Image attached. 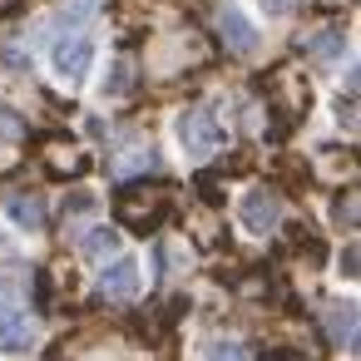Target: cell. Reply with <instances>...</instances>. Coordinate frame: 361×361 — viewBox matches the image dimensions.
<instances>
[{"instance_id":"cell-14","label":"cell","mask_w":361,"mask_h":361,"mask_svg":"<svg viewBox=\"0 0 361 361\" xmlns=\"http://www.w3.org/2000/svg\"><path fill=\"white\" fill-rule=\"evenodd\" d=\"M331 114H336V124L346 129V134H356V75L346 70V99L336 94L331 99Z\"/></svg>"},{"instance_id":"cell-5","label":"cell","mask_w":361,"mask_h":361,"mask_svg":"<svg viewBox=\"0 0 361 361\" xmlns=\"http://www.w3.org/2000/svg\"><path fill=\"white\" fill-rule=\"evenodd\" d=\"M233 213H238V228L247 238H272L277 223H282V198L272 188H243V198H238Z\"/></svg>"},{"instance_id":"cell-16","label":"cell","mask_w":361,"mask_h":361,"mask_svg":"<svg viewBox=\"0 0 361 361\" xmlns=\"http://www.w3.org/2000/svg\"><path fill=\"white\" fill-rule=\"evenodd\" d=\"M94 208H99V198H94V193H90V188H85V193H75V198H65V203H60V213H65V223H75V218H85V213H94Z\"/></svg>"},{"instance_id":"cell-9","label":"cell","mask_w":361,"mask_h":361,"mask_svg":"<svg viewBox=\"0 0 361 361\" xmlns=\"http://www.w3.org/2000/svg\"><path fill=\"white\" fill-rule=\"evenodd\" d=\"M322 326H326L331 346L356 351V302H326L322 307Z\"/></svg>"},{"instance_id":"cell-19","label":"cell","mask_w":361,"mask_h":361,"mask_svg":"<svg viewBox=\"0 0 361 361\" xmlns=\"http://www.w3.org/2000/svg\"><path fill=\"white\" fill-rule=\"evenodd\" d=\"M0 65H6L11 75H25V70H30V50H25V55H20V50H0Z\"/></svg>"},{"instance_id":"cell-3","label":"cell","mask_w":361,"mask_h":361,"mask_svg":"<svg viewBox=\"0 0 361 361\" xmlns=\"http://www.w3.org/2000/svg\"><path fill=\"white\" fill-rule=\"evenodd\" d=\"M94 60H99V45H94L90 30H75V35H55V40H50V75H55L65 90H80V85L90 80Z\"/></svg>"},{"instance_id":"cell-12","label":"cell","mask_w":361,"mask_h":361,"mask_svg":"<svg viewBox=\"0 0 361 361\" xmlns=\"http://www.w3.org/2000/svg\"><path fill=\"white\" fill-rule=\"evenodd\" d=\"M159 169V149L154 144H134V154H119L114 164H109V173L114 178H129V173H154Z\"/></svg>"},{"instance_id":"cell-8","label":"cell","mask_w":361,"mask_h":361,"mask_svg":"<svg viewBox=\"0 0 361 361\" xmlns=\"http://www.w3.org/2000/svg\"><path fill=\"white\" fill-rule=\"evenodd\" d=\"M0 213H6L11 233H25V238L45 233V203H40V198H25V193H16V198H6V203H0Z\"/></svg>"},{"instance_id":"cell-17","label":"cell","mask_w":361,"mask_h":361,"mask_svg":"<svg viewBox=\"0 0 361 361\" xmlns=\"http://www.w3.org/2000/svg\"><path fill=\"white\" fill-rule=\"evenodd\" d=\"M297 6H302V0H257L262 20H287V16H297Z\"/></svg>"},{"instance_id":"cell-10","label":"cell","mask_w":361,"mask_h":361,"mask_svg":"<svg viewBox=\"0 0 361 361\" xmlns=\"http://www.w3.org/2000/svg\"><path fill=\"white\" fill-rule=\"evenodd\" d=\"M124 247V238H119V228H109L104 218H94L90 228H80V252L90 257V262H104V257H114Z\"/></svg>"},{"instance_id":"cell-4","label":"cell","mask_w":361,"mask_h":361,"mask_svg":"<svg viewBox=\"0 0 361 361\" xmlns=\"http://www.w3.org/2000/svg\"><path fill=\"white\" fill-rule=\"evenodd\" d=\"M94 292H99L104 302H134V297L144 292V262L119 247L114 257L94 262Z\"/></svg>"},{"instance_id":"cell-18","label":"cell","mask_w":361,"mask_h":361,"mask_svg":"<svg viewBox=\"0 0 361 361\" xmlns=\"http://www.w3.org/2000/svg\"><path fill=\"white\" fill-rule=\"evenodd\" d=\"M356 257H361L356 243H346V247L336 252V277H341V282H356Z\"/></svg>"},{"instance_id":"cell-11","label":"cell","mask_w":361,"mask_h":361,"mask_svg":"<svg viewBox=\"0 0 361 361\" xmlns=\"http://www.w3.org/2000/svg\"><path fill=\"white\" fill-rule=\"evenodd\" d=\"M341 50H346V35H341V30H322V35L302 40V55H307V60H317V65H336V60H341Z\"/></svg>"},{"instance_id":"cell-6","label":"cell","mask_w":361,"mask_h":361,"mask_svg":"<svg viewBox=\"0 0 361 361\" xmlns=\"http://www.w3.org/2000/svg\"><path fill=\"white\" fill-rule=\"evenodd\" d=\"M218 35H223V45L238 60H252L262 50V30H257V20L238 6V0H218Z\"/></svg>"},{"instance_id":"cell-7","label":"cell","mask_w":361,"mask_h":361,"mask_svg":"<svg viewBox=\"0 0 361 361\" xmlns=\"http://www.w3.org/2000/svg\"><path fill=\"white\" fill-rule=\"evenodd\" d=\"M99 16V0H65L55 16H45L35 25V35H75V30H90Z\"/></svg>"},{"instance_id":"cell-1","label":"cell","mask_w":361,"mask_h":361,"mask_svg":"<svg viewBox=\"0 0 361 361\" xmlns=\"http://www.w3.org/2000/svg\"><path fill=\"white\" fill-rule=\"evenodd\" d=\"M173 139H178V149H183L188 164H208L228 144V129H223V119H218L213 104H198V109H183L173 119Z\"/></svg>"},{"instance_id":"cell-13","label":"cell","mask_w":361,"mask_h":361,"mask_svg":"<svg viewBox=\"0 0 361 361\" xmlns=\"http://www.w3.org/2000/svg\"><path fill=\"white\" fill-rule=\"evenodd\" d=\"M198 361H252V356L238 336H213V341L198 346Z\"/></svg>"},{"instance_id":"cell-15","label":"cell","mask_w":361,"mask_h":361,"mask_svg":"<svg viewBox=\"0 0 361 361\" xmlns=\"http://www.w3.org/2000/svg\"><path fill=\"white\" fill-rule=\"evenodd\" d=\"M20 134H25V119H20V109L0 99V144H16Z\"/></svg>"},{"instance_id":"cell-2","label":"cell","mask_w":361,"mask_h":361,"mask_svg":"<svg viewBox=\"0 0 361 361\" xmlns=\"http://www.w3.org/2000/svg\"><path fill=\"white\" fill-rule=\"evenodd\" d=\"M40 346V322L25 307V292L0 287V356H30Z\"/></svg>"}]
</instances>
